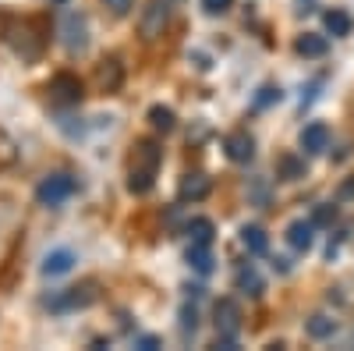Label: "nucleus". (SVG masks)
<instances>
[{"instance_id": "f257e3e1", "label": "nucleus", "mask_w": 354, "mask_h": 351, "mask_svg": "<svg viewBox=\"0 0 354 351\" xmlns=\"http://www.w3.org/2000/svg\"><path fill=\"white\" fill-rule=\"evenodd\" d=\"M160 163H163V150H160V145L149 142V138L138 142L135 145V156H131V170H128V192H135V195L153 192Z\"/></svg>"}, {"instance_id": "f03ea898", "label": "nucleus", "mask_w": 354, "mask_h": 351, "mask_svg": "<svg viewBox=\"0 0 354 351\" xmlns=\"http://www.w3.org/2000/svg\"><path fill=\"white\" fill-rule=\"evenodd\" d=\"M174 8H177V0H145V11H142V21H138V33H142L145 43H153L167 33Z\"/></svg>"}, {"instance_id": "7ed1b4c3", "label": "nucleus", "mask_w": 354, "mask_h": 351, "mask_svg": "<svg viewBox=\"0 0 354 351\" xmlns=\"http://www.w3.org/2000/svg\"><path fill=\"white\" fill-rule=\"evenodd\" d=\"M75 192H78V181L71 174H50V178H43L39 188H36V202L53 210V206H64Z\"/></svg>"}, {"instance_id": "20e7f679", "label": "nucleus", "mask_w": 354, "mask_h": 351, "mask_svg": "<svg viewBox=\"0 0 354 351\" xmlns=\"http://www.w3.org/2000/svg\"><path fill=\"white\" fill-rule=\"evenodd\" d=\"M93 302H96L93 284H82V287H68V291H61V295L46 298V309H50V312H75V309L93 305Z\"/></svg>"}, {"instance_id": "39448f33", "label": "nucleus", "mask_w": 354, "mask_h": 351, "mask_svg": "<svg viewBox=\"0 0 354 351\" xmlns=\"http://www.w3.org/2000/svg\"><path fill=\"white\" fill-rule=\"evenodd\" d=\"M61 33H64L68 53H85V50H88V21H85L82 11H68V15H64Z\"/></svg>"}, {"instance_id": "423d86ee", "label": "nucleus", "mask_w": 354, "mask_h": 351, "mask_svg": "<svg viewBox=\"0 0 354 351\" xmlns=\"http://www.w3.org/2000/svg\"><path fill=\"white\" fill-rule=\"evenodd\" d=\"M216 334H220V341H238V334H241V309L234 298L216 302Z\"/></svg>"}, {"instance_id": "0eeeda50", "label": "nucleus", "mask_w": 354, "mask_h": 351, "mask_svg": "<svg viewBox=\"0 0 354 351\" xmlns=\"http://www.w3.org/2000/svg\"><path fill=\"white\" fill-rule=\"evenodd\" d=\"M223 150H227V156H230L234 163H248V160L255 156V138H252L248 132H230V135L223 138Z\"/></svg>"}, {"instance_id": "6e6552de", "label": "nucleus", "mask_w": 354, "mask_h": 351, "mask_svg": "<svg viewBox=\"0 0 354 351\" xmlns=\"http://www.w3.org/2000/svg\"><path fill=\"white\" fill-rule=\"evenodd\" d=\"M301 150L305 153H322V150H330V128L322 125V121H312L301 128Z\"/></svg>"}, {"instance_id": "1a4fd4ad", "label": "nucleus", "mask_w": 354, "mask_h": 351, "mask_svg": "<svg viewBox=\"0 0 354 351\" xmlns=\"http://www.w3.org/2000/svg\"><path fill=\"white\" fill-rule=\"evenodd\" d=\"M75 252L71 249H53L46 259H43V273L46 277H64V273H71L75 270Z\"/></svg>"}, {"instance_id": "9d476101", "label": "nucleus", "mask_w": 354, "mask_h": 351, "mask_svg": "<svg viewBox=\"0 0 354 351\" xmlns=\"http://www.w3.org/2000/svg\"><path fill=\"white\" fill-rule=\"evenodd\" d=\"M50 93L61 100V103H78V100H82V82H78L75 75H53Z\"/></svg>"}, {"instance_id": "9b49d317", "label": "nucleus", "mask_w": 354, "mask_h": 351, "mask_svg": "<svg viewBox=\"0 0 354 351\" xmlns=\"http://www.w3.org/2000/svg\"><path fill=\"white\" fill-rule=\"evenodd\" d=\"M287 242H290V249L308 252L312 242H315V224H312V220H294V224L287 227Z\"/></svg>"}, {"instance_id": "f8f14e48", "label": "nucleus", "mask_w": 354, "mask_h": 351, "mask_svg": "<svg viewBox=\"0 0 354 351\" xmlns=\"http://www.w3.org/2000/svg\"><path fill=\"white\" fill-rule=\"evenodd\" d=\"M322 21H326V33H330V36H337V39L351 36V28H354V18H351L347 11H340V8L326 11V15H322Z\"/></svg>"}, {"instance_id": "ddd939ff", "label": "nucleus", "mask_w": 354, "mask_h": 351, "mask_svg": "<svg viewBox=\"0 0 354 351\" xmlns=\"http://www.w3.org/2000/svg\"><path fill=\"white\" fill-rule=\"evenodd\" d=\"M177 195H181L185 202H188V199H192V202L205 199V195H209V178H205V174H188V178L181 181V192H177Z\"/></svg>"}, {"instance_id": "4468645a", "label": "nucleus", "mask_w": 354, "mask_h": 351, "mask_svg": "<svg viewBox=\"0 0 354 351\" xmlns=\"http://www.w3.org/2000/svg\"><path fill=\"white\" fill-rule=\"evenodd\" d=\"M294 50H298L301 57H322V53L330 50V39H326V36H319V33H305V36H298Z\"/></svg>"}, {"instance_id": "2eb2a0df", "label": "nucleus", "mask_w": 354, "mask_h": 351, "mask_svg": "<svg viewBox=\"0 0 354 351\" xmlns=\"http://www.w3.org/2000/svg\"><path fill=\"white\" fill-rule=\"evenodd\" d=\"M305 334L312 337V341H326V337H333L337 334V319H330V316H312V319H305Z\"/></svg>"}, {"instance_id": "dca6fc26", "label": "nucleus", "mask_w": 354, "mask_h": 351, "mask_svg": "<svg viewBox=\"0 0 354 351\" xmlns=\"http://www.w3.org/2000/svg\"><path fill=\"white\" fill-rule=\"evenodd\" d=\"M241 245H245L252 255H266V249H270V238H266L262 227L248 224V227H241Z\"/></svg>"}, {"instance_id": "f3484780", "label": "nucleus", "mask_w": 354, "mask_h": 351, "mask_svg": "<svg viewBox=\"0 0 354 351\" xmlns=\"http://www.w3.org/2000/svg\"><path fill=\"white\" fill-rule=\"evenodd\" d=\"M188 262H192V270H198V273H209V270H213L209 245H198V242H192V249H188Z\"/></svg>"}, {"instance_id": "a211bd4d", "label": "nucleus", "mask_w": 354, "mask_h": 351, "mask_svg": "<svg viewBox=\"0 0 354 351\" xmlns=\"http://www.w3.org/2000/svg\"><path fill=\"white\" fill-rule=\"evenodd\" d=\"M238 287L245 291V295L259 298V295H262V277H259L252 267H241V270H238Z\"/></svg>"}, {"instance_id": "6ab92c4d", "label": "nucleus", "mask_w": 354, "mask_h": 351, "mask_svg": "<svg viewBox=\"0 0 354 351\" xmlns=\"http://www.w3.org/2000/svg\"><path fill=\"white\" fill-rule=\"evenodd\" d=\"M280 178H283V181H298V178H305V160L283 153V156H280Z\"/></svg>"}, {"instance_id": "aec40b11", "label": "nucleus", "mask_w": 354, "mask_h": 351, "mask_svg": "<svg viewBox=\"0 0 354 351\" xmlns=\"http://www.w3.org/2000/svg\"><path fill=\"white\" fill-rule=\"evenodd\" d=\"M188 234H192V242H198V245H213V220L195 217L188 224Z\"/></svg>"}, {"instance_id": "412c9836", "label": "nucleus", "mask_w": 354, "mask_h": 351, "mask_svg": "<svg viewBox=\"0 0 354 351\" xmlns=\"http://www.w3.org/2000/svg\"><path fill=\"white\" fill-rule=\"evenodd\" d=\"M121 64H117V61H103V68H100V85H103V89L106 93H113L117 89V85H121Z\"/></svg>"}, {"instance_id": "4be33fe9", "label": "nucleus", "mask_w": 354, "mask_h": 351, "mask_svg": "<svg viewBox=\"0 0 354 351\" xmlns=\"http://www.w3.org/2000/svg\"><path fill=\"white\" fill-rule=\"evenodd\" d=\"M149 125H153L156 132H170V128H174V110L163 107V103L149 107Z\"/></svg>"}, {"instance_id": "5701e85b", "label": "nucleus", "mask_w": 354, "mask_h": 351, "mask_svg": "<svg viewBox=\"0 0 354 351\" xmlns=\"http://www.w3.org/2000/svg\"><path fill=\"white\" fill-rule=\"evenodd\" d=\"M181 330H185V334H195V330H198V309H195V305H185V309H181Z\"/></svg>"}, {"instance_id": "b1692460", "label": "nucleus", "mask_w": 354, "mask_h": 351, "mask_svg": "<svg viewBox=\"0 0 354 351\" xmlns=\"http://www.w3.org/2000/svg\"><path fill=\"white\" fill-rule=\"evenodd\" d=\"M230 4H234V0H202L205 15H227V11H230Z\"/></svg>"}, {"instance_id": "393cba45", "label": "nucleus", "mask_w": 354, "mask_h": 351, "mask_svg": "<svg viewBox=\"0 0 354 351\" xmlns=\"http://www.w3.org/2000/svg\"><path fill=\"white\" fill-rule=\"evenodd\" d=\"M280 103V89H277V85H266V89L259 93V100H255V107H270V103Z\"/></svg>"}, {"instance_id": "a878e982", "label": "nucleus", "mask_w": 354, "mask_h": 351, "mask_svg": "<svg viewBox=\"0 0 354 351\" xmlns=\"http://www.w3.org/2000/svg\"><path fill=\"white\" fill-rule=\"evenodd\" d=\"M333 217H337V206H319L312 224H333Z\"/></svg>"}, {"instance_id": "bb28decb", "label": "nucleus", "mask_w": 354, "mask_h": 351, "mask_svg": "<svg viewBox=\"0 0 354 351\" xmlns=\"http://www.w3.org/2000/svg\"><path fill=\"white\" fill-rule=\"evenodd\" d=\"M106 8H110L113 15H128V11H131V0H106Z\"/></svg>"}, {"instance_id": "cd10ccee", "label": "nucleus", "mask_w": 354, "mask_h": 351, "mask_svg": "<svg viewBox=\"0 0 354 351\" xmlns=\"http://www.w3.org/2000/svg\"><path fill=\"white\" fill-rule=\"evenodd\" d=\"M135 344H138L142 351H156V348H160V337H153V334H145V337H138Z\"/></svg>"}, {"instance_id": "c85d7f7f", "label": "nucleus", "mask_w": 354, "mask_h": 351, "mask_svg": "<svg viewBox=\"0 0 354 351\" xmlns=\"http://www.w3.org/2000/svg\"><path fill=\"white\" fill-rule=\"evenodd\" d=\"M340 195L347 199V195H354V181H344V188H340Z\"/></svg>"}, {"instance_id": "c756f323", "label": "nucleus", "mask_w": 354, "mask_h": 351, "mask_svg": "<svg viewBox=\"0 0 354 351\" xmlns=\"http://www.w3.org/2000/svg\"><path fill=\"white\" fill-rule=\"evenodd\" d=\"M53 4H64V0H53Z\"/></svg>"}]
</instances>
